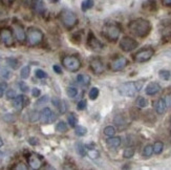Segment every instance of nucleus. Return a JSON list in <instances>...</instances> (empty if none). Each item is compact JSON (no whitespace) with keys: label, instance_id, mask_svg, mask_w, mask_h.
<instances>
[{"label":"nucleus","instance_id":"nucleus-1","mask_svg":"<svg viewBox=\"0 0 171 170\" xmlns=\"http://www.w3.org/2000/svg\"><path fill=\"white\" fill-rule=\"evenodd\" d=\"M129 31L131 32L134 36L137 37H146L151 31V24L148 20H145L142 18L132 20L128 25Z\"/></svg>","mask_w":171,"mask_h":170},{"label":"nucleus","instance_id":"nucleus-2","mask_svg":"<svg viewBox=\"0 0 171 170\" xmlns=\"http://www.w3.org/2000/svg\"><path fill=\"white\" fill-rule=\"evenodd\" d=\"M143 81L138 82H127L124 84H121L119 86L118 90L120 95L124 97H133L138 91L141 90L142 86H143Z\"/></svg>","mask_w":171,"mask_h":170},{"label":"nucleus","instance_id":"nucleus-3","mask_svg":"<svg viewBox=\"0 0 171 170\" xmlns=\"http://www.w3.org/2000/svg\"><path fill=\"white\" fill-rule=\"evenodd\" d=\"M60 20L63 23V25L71 30L74 27H76L78 23V17L71 10H63L60 13Z\"/></svg>","mask_w":171,"mask_h":170},{"label":"nucleus","instance_id":"nucleus-4","mask_svg":"<svg viewBox=\"0 0 171 170\" xmlns=\"http://www.w3.org/2000/svg\"><path fill=\"white\" fill-rule=\"evenodd\" d=\"M63 66L69 71H77L81 67L80 59L76 56H66L62 59Z\"/></svg>","mask_w":171,"mask_h":170},{"label":"nucleus","instance_id":"nucleus-5","mask_svg":"<svg viewBox=\"0 0 171 170\" xmlns=\"http://www.w3.org/2000/svg\"><path fill=\"white\" fill-rule=\"evenodd\" d=\"M121 30L118 24L115 23H109L104 27V35L109 41H117L120 37Z\"/></svg>","mask_w":171,"mask_h":170},{"label":"nucleus","instance_id":"nucleus-6","mask_svg":"<svg viewBox=\"0 0 171 170\" xmlns=\"http://www.w3.org/2000/svg\"><path fill=\"white\" fill-rule=\"evenodd\" d=\"M27 40L31 45H38L43 40V33L37 27H30L27 31Z\"/></svg>","mask_w":171,"mask_h":170},{"label":"nucleus","instance_id":"nucleus-7","mask_svg":"<svg viewBox=\"0 0 171 170\" xmlns=\"http://www.w3.org/2000/svg\"><path fill=\"white\" fill-rule=\"evenodd\" d=\"M153 54H154V51L152 48H144V50H141L140 51H138L137 54L133 56V60L138 63H144L147 62L148 60L152 58Z\"/></svg>","mask_w":171,"mask_h":170},{"label":"nucleus","instance_id":"nucleus-8","mask_svg":"<svg viewBox=\"0 0 171 170\" xmlns=\"http://www.w3.org/2000/svg\"><path fill=\"white\" fill-rule=\"evenodd\" d=\"M138 46V42L130 37H124L120 41V47L124 51H131Z\"/></svg>","mask_w":171,"mask_h":170},{"label":"nucleus","instance_id":"nucleus-9","mask_svg":"<svg viewBox=\"0 0 171 170\" xmlns=\"http://www.w3.org/2000/svg\"><path fill=\"white\" fill-rule=\"evenodd\" d=\"M56 118L57 117L55 116V114H53V111L48 107L43 108L40 112V121L42 124H50L51 122L56 120Z\"/></svg>","mask_w":171,"mask_h":170},{"label":"nucleus","instance_id":"nucleus-10","mask_svg":"<svg viewBox=\"0 0 171 170\" xmlns=\"http://www.w3.org/2000/svg\"><path fill=\"white\" fill-rule=\"evenodd\" d=\"M0 39L3 42V44L8 47L12 46L14 43L13 34H12V32L8 30V28H2V30L0 31Z\"/></svg>","mask_w":171,"mask_h":170},{"label":"nucleus","instance_id":"nucleus-11","mask_svg":"<svg viewBox=\"0 0 171 170\" xmlns=\"http://www.w3.org/2000/svg\"><path fill=\"white\" fill-rule=\"evenodd\" d=\"M127 64H128V61H127L125 57H118V58H115L114 61L111 62L110 68L115 71H120L122 70H124Z\"/></svg>","mask_w":171,"mask_h":170},{"label":"nucleus","instance_id":"nucleus-12","mask_svg":"<svg viewBox=\"0 0 171 170\" xmlns=\"http://www.w3.org/2000/svg\"><path fill=\"white\" fill-rule=\"evenodd\" d=\"M89 65H90L91 71L95 75H101L102 73H104V70H105V66H104L103 62L98 58L92 59L90 63H89Z\"/></svg>","mask_w":171,"mask_h":170},{"label":"nucleus","instance_id":"nucleus-13","mask_svg":"<svg viewBox=\"0 0 171 170\" xmlns=\"http://www.w3.org/2000/svg\"><path fill=\"white\" fill-rule=\"evenodd\" d=\"M87 43H88L89 47L92 48L94 51H102L103 50V44L97 38H95V35L91 33V32L89 33V35H88Z\"/></svg>","mask_w":171,"mask_h":170},{"label":"nucleus","instance_id":"nucleus-14","mask_svg":"<svg viewBox=\"0 0 171 170\" xmlns=\"http://www.w3.org/2000/svg\"><path fill=\"white\" fill-rule=\"evenodd\" d=\"M14 28V33L16 35V38L19 42H24L27 39V34H25L24 30H23L22 25H20L19 23H14L13 24Z\"/></svg>","mask_w":171,"mask_h":170},{"label":"nucleus","instance_id":"nucleus-15","mask_svg":"<svg viewBox=\"0 0 171 170\" xmlns=\"http://www.w3.org/2000/svg\"><path fill=\"white\" fill-rule=\"evenodd\" d=\"M27 103H28V100L25 96H17L14 98V107H15L17 110H21Z\"/></svg>","mask_w":171,"mask_h":170},{"label":"nucleus","instance_id":"nucleus-16","mask_svg":"<svg viewBox=\"0 0 171 170\" xmlns=\"http://www.w3.org/2000/svg\"><path fill=\"white\" fill-rule=\"evenodd\" d=\"M160 90H161L160 84H159V83H156V82H151V83H149V84L146 86L145 93H146V95H148V96H153V95L158 94Z\"/></svg>","mask_w":171,"mask_h":170},{"label":"nucleus","instance_id":"nucleus-17","mask_svg":"<svg viewBox=\"0 0 171 170\" xmlns=\"http://www.w3.org/2000/svg\"><path fill=\"white\" fill-rule=\"evenodd\" d=\"M51 103L54 104L55 107L58 108V110H59L60 114H64V112L66 111V109H67L66 103L63 100H60L59 98H53V100H51Z\"/></svg>","mask_w":171,"mask_h":170},{"label":"nucleus","instance_id":"nucleus-18","mask_svg":"<svg viewBox=\"0 0 171 170\" xmlns=\"http://www.w3.org/2000/svg\"><path fill=\"white\" fill-rule=\"evenodd\" d=\"M41 160L37 155H31L28 157V165L32 169H39L41 167Z\"/></svg>","mask_w":171,"mask_h":170},{"label":"nucleus","instance_id":"nucleus-19","mask_svg":"<svg viewBox=\"0 0 171 170\" xmlns=\"http://www.w3.org/2000/svg\"><path fill=\"white\" fill-rule=\"evenodd\" d=\"M154 108H155V111L158 112L159 114H165V111H166V109H167V106L165 104L164 99H159L156 101L154 103Z\"/></svg>","mask_w":171,"mask_h":170},{"label":"nucleus","instance_id":"nucleus-20","mask_svg":"<svg viewBox=\"0 0 171 170\" xmlns=\"http://www.w3.org/2000/svg\"><path fill=\"white\" fill-rule=\"evenodd\" d=\"M106 144L110 148H117L121 145V138L120 137H109V139L106 140Z\"/></svg>","mask_w":171,"mask_h":170},{"label":"nucleus","instance_id":"nucleus-21","mask_svg":"<svg viewBox=\"0 0 171 170\" xmlns=\"http://www.w3.org/2000/svg\"><path fill=\"white\" fill-rule=\"evenodd\" d=\"M90 80H91L90 76H89V75H85V74L79 75V76L77 77L78 83L82 86H87L89 83H90Z\"/></svg>","mask_w":171,"mask_h":170},{"label":"nucleus","instance_id":"nucleus-22","mask_svg":"<svg viewBox=\"0 0 171 170\" xmlns=\"http://www.w3.org/2000/svg\"><path fill=\"white\" fill-rule=\"evenodd\" d=\"M34 7V10L39 14H43L45 12V7L42 0H34L33 7Z\"/></svg>","mask_w":171,"mask_h":170},{"label":"nucleus","instance_id":"nucleus-23","mask_svg":"<svg viewBox=\"0 0 171 170\" xmlns=\"http://www.w3.org/2000/svg\"><path fill=\"white\" fill-rule=\"evenodd\" d=\"M76 151L80 157H86L87 155V147L84 145L83 143L78 142L76 143Z\"/></svg>","mask_w":171,"mask_h":170},{"label":"nucleus","instance_id":"nucleus-24","mask_svg":"<svg viewBox=\"0 0 171 170\" xmlns=\"http://www.w3.org/2000/svg\"><path fill=\"white\" fill-rule=\"evenodd\" d=\"M94 4H95L94 0H84L82 2V4H81V8H82L83 12H86L87 10H89V8H91L94 7Z\"/></svg>","mask_w":171,"mask_h":170},{"label":"nucleus","instance_id":"nucleus-25","mask_svg":"<svg viewBox=\"0 0 171 170\" xmlns=\"http://www.w3.org/2000/svg\"><path fill=\"white\" fill-rule=\"evenodd\" d=\"M86 132H87V129H86V127H84V126H81V125L75 126V134H76L78 137H83V135L86 134Z\"/></svg>","mask_w":171,"mask_h":170},{"label":"nucleus","instance_id":"nucleus-26","mask_svg":"<svg viewBox=\"0 0 171 170\" xmlns=\"http://www.w3.org/2000/svg\"><path fill=\"white\" fill-rule=\"evenodd\" d=\"M67 122L71 127H75L78 123V118L75 114H69L67 116Z\"/></svg>","mask_w":171,"mask_h":170},{"label":"nucleus","instance_id":"nucleus-27","mask_svg":"<svg viewBox=\"0 0 171 170\" xmlns=\"http://www.w3.org/2000/svg\"><path fill=\"white\" fill-rule=\"evenodd\" d=\"M135 104H137L138 107L140 108H145L147 105H148V101H147L146 98H143V97H139L137 101H135Z\"/></svg>","mask_w":171,"mask_h":170},{"label":"nucleus","instance_id":"nucleus-28","mask_svg":"<svg viewBox=\"0 0 171 170\" xmlns=\"http://www.w3.org/2000/svg\"><path fill=\"white\" fill-rule=\"evenodd\" d=\"M67 129H68L67 124L65 122H63V121H60V122L56 125V130L58 132H65V131H67Z\"/></svg>","mask_w":171,"mask_h":170},{"label":"nucleus","instance_id":"nucleus-29","mask_svg":"<svg viewBox=\"0 0 171 170\" xmlns=\"http://www.w3.org/2000/svg\"><path fill=\"white\" fill-rule=\"evenodd\" d=\"M7 63L8 64L10 67L13 68V70H17V68H18V66H19L18 60L15 59V58H7Z\"/></svg>","mask_w":171,"mask_h":170},{"label":"nucleus","instance_id":"nucleus-30","mask_svg":"<svg viewBox=\"0 0 171 170\" xmlns=\"http://www.w3.org/2000/svg\"><path fill=\"white\" fill-rule=\"evenodd\" d=\"M31 75V67L30 66H24L22 67L21 71H20V76H21L22 79H27Z\"/></svg>","mask_w":171,"mask_h":170},{"label":"nucleus","instance_id":"nucleus-31","mask_svg":"<svg viewBox=\"0 0 171 170\" xmlns=\"http://www.w3.org/2000/svg\"><path fill=\"white\" fill-rule=\"evenodd\" d=\"M164 148V144L162 142H155L154 145H153V152L155 154H160L162 151H163Z\"/></svg>","mask_w":171,"mask_h":170},{"label":"nucleus","instance_id":"nucleus-32","mask_svg":"<svg viewBox=\"0 0 171 170\" xmlns=\"http://www.w3.org/2000/svg\"><path fill=\"white\" fill-rule=\"evenodd\" d=\"M153 153V146L152 145H146L145 146V148H144V151H143V154H144V157L145 158H149V157H151Z\"/></svg>","mask_w":171,"mask_h":170},{"label":"nucleus","instance_id":"nucleus-33","mask_svg":"<svg viewBox=\"0 0 171 170\" xmlns=\"http://www.w3.org/2000/svg\"><path fill=\"white\" fill-rule=\"evenodd\" d=\"M133 155H134V148H132V147H127L123 152V157L126 158H132Z\"/></svg>","mask_w":171,"mask_h":170},{"label":"nucleus","instance_id":"nucleus-34","mask_svg":"<svg viewBox=\"0 0 171 170\" xmlns=\"http://www.w3.org/2000/svg\"><path fill=\"white\" fill-rule=\"evenodd\" d=\"M115 134V129L114 126H107L104 128V134L107 137H114Z\"/></svg>","mask_w":171,"mask_h":170},{"label":"nucleus","instance_id":"nucleus-35","mask_svg":"<svg viewBox=\"0 0 171 170\" xmlns=\"http://www.w3.org/2000/svg\"><path fill=\"white\" fill-rule=\"evenodd\" d=\"M66 94L69 98H75L78 95V89L76 87H67Z\"/></svg>","mask_w":171,"mask_h":170},{"label":"nucleus","instance_id":"nucleus-36","mask_svg":"<svg viewBox=\"0 0 171 170\" xmlns=\"http://www.w3.org/2000/svg\"><path fill=\"white\" fill-rule=\"evenodd\" d=\"M30 120H31V122H33V123L40 120V112L37 111V110H33L31 114V116H30Z\"/></svg>","mask_w":171,"mask_h":170},{"label":"nucleus","instance_id":"nucleus-37","mask_svg":"<svg viewBox=\"0 0 171 170\" xmlns=\"http://www.w3.org/2000/svg\"><path fill=\"white\" fill-rule=\"evenodd\" d=\"M159 76H160L161 79H163V80H165V81H167V80L170 79L171 74H170V71H168V70H161L160 73H159Z\"/></svg>","mask_w":171,"mask_h":170},{"label":"nucleus","instance_id":"nucleus-38","mask_svg":"<svg viewBox=\"0 0 171 170\" xmlns=\"http://www.w3.org/2000/svg\"><path fill=\"white\" fill-rule=\"evenodd\" d=\"M99 96V89L97 87H92L90 89V91H89V98H90L91 100H95Z\"/></svg>","mask_w":171,"mask_h":170},{"label":"nucleus","instance_id":"nucleus-39","mask_svg":"<svg viewBox=\"0 0 171 170\" xmlns=\"http://www.w3.org/2000/svg\"><path fill=\"white\" fill-rule=\"evenodd\" d=\"M7 83L5 81H1L0 82V98L3 97L4 93L7 91Z\"/></svg>","mask_w":171,"mask_h":170},{"label":"nucleus","instance_id":"nucleus-40","mask_svg":"<svg viewBox=\"0 0 171 170\" xmlns=\"http://www.w3.org/2000/svg\"><path fill=\"white\" fill-rule=\"evenodd\" d=\"M114 121H115V123L117 124V125H119V126H122L124 123H125V120H124L123 116H121V114H118V116H115Z\"/></svg>","mask_w":171,"mask_h":170},{"label":"nucleus","instance_id":"nucleus-41","mask_svg":"<svg viewBox=\"0 0 171 170\" xmlns=\"http://www.w3.org/2000/svg\"><path fill=\"white\" fill-rule=\"evenodd\" d=\"M48 96H43L42 98H40V99L36 102V105H44L46 103L48 102Z\"/></svg>","mask_w":171,"mask_h":170},{"label":"nucleus","instance_id":"nucleus-42","mask_svg":"<svg viewBox=\"0 0 171 170\" xmlns=\"http://www.w3.org/2000/svg\"><path fill=\"white\" fill-rule=\"evenodd\" d=\"M35 74H36V77L39 78V79H44V78L47 77V74H46L45 71L42 70H37Z\"/></svg>","mask_w":171,"mask_h":170},{"label":"nucleus","instance_id":"nucleus-43","mask_svg":"<svg viewBox=\"0 0 171 170\" xmlns=\"http://www.w3.org/2000/svg\"><path fill=\"white\" fill-rule=\"evenodd\" d=\"M86 105H87V103H86L85 100H81L79 103H78L77 105V109L78 110H84V109L86 108Z\"/></svg>","mask_w":171,"mask_h":170},{"label":"nucleus","instance_id":"nucleus-44","mask_svg":"<svg viewBox=\"0 0 171 170\" xmlns=\"http://www.w3.org/2000/svg\"><path fill=\"white\" fill-rule=\"evenodd\" d=\"M16 97V93L14 89H7V100H11V99H14Z\"/></svg>","mask_w":171,"mask_h":170},{"label":"nucleus","instance_id":"nucleus-45","mask_svg":"<svg viewBox=\"0 0 171 170\" xmlns=\"http://www.w3.org/2000/svg\"><path fill=\"white\" fill-rule=\"evenodd\" d=\"M87 154L91 158H98L99 157V152H98L95 149H89V150L87 151Z\"/></svg>","mask_w":171,"mask_h":170},{"label":"nucleus","instance_id":"nucleus-46","mask_svg":"<svg viewBox=\"0 0 171 170\" xmlns=\"http://www.w3.org/2000/svg\"><path fill=\"white\" fill-rule=\"evenodd\" d=\"M164 101H165V104H166L167 108H170L171 107V93L165 96Z\"/></svg>","mask_w":171,"mask_h":170},{"label":"nucleus","instance_id":"nucleus-47","mask_svg":"<svg viewBox=\"0 0 171 170\" xmlns=\"http://www.w3.org/2000/svg\"><path fill=\"white\" fill-rule=\"evenodd\" d=\"M19 87H20V89H21V90L23 91V93H27L28 89H30V88H28V86H27V84H25L24 82H20V83H19Z\"/></svg>","mask_w":171,"mask_h":170},{"label":"nucleus","instance_id":"nucleus-48","mask_svg":"<svg viewBox=\"0 0 171 170\" xmlns=\"http://www.w3.org/2000/svg\"><path fill=\"white\" fill-rule=\"evenodd\" d=\"M40 94H41V91H40V89H39V88L34 87L33 89H32V95H33V97L38 98V97L40 96Z\"/></svg>","mask_w":171,"mask_h":170},{"label":"nucleus","instance_id":"nucleus-49","mask_svg":"<svg viewBox=\"0 0 171 170\" xmlns=\"http://www.w3.org/2000/svg\"><path fill=\"white\" fill-rule=\"evenodd\" d=\"M14 169H16V170H19V169H23V170H27V167L24 165L23 163H20V164H18L17 166H15L14 167Z\"/></svg>","mask_w":171,"mask_h":170},{"label":"nucleus","instance_id":"nucleus-50","mask_svg":"<svg viewBox=\"0 0 171 170\" xmlns=\"http://www.w3.org/2000/svg\"><path fill=\"white\" fill-rule=\"evenodd\" d=\"M53 70H55V73H57L58 75L62 74V70H61V67H60L59 65H54L53 66Z\"/></svg>","mask_w":171,"mask_h":170},{"label":"nucleus","instance_id":"nucleus-51","mask_svg":"<svg viewBox=\"0 0 171 170\" xmlns=\"http://www.w3.org/2000/svg\"><path fill=\"white\" fill-rule=\"evenodd\" d=\"M28 143H30L31 145H37L39 142L36 138H30V139H28Z\"/></svg>","mask_w":171,"mask_h":170},{"label":"nucleus","instance_id":"nucleus-52","mask_svg":"<svg viewBox=\"0 0 171 170\" xmlns=\"http://www.w3.org/2000/svg\"><path fill=\"white\" fill-rule=\"evenodd\" d=\"M2 76L4 78H10V71L7 70H2Z\"/></svg>","mask_w":171,"mask_h":170},{"label":"nucleus","instance_id":"nucleus-53","mask_svg":"<svg viewBox=\"0 0 171 170\" xmlns=\"http://www.w3.org/2000/svg\"><path fill=\"white\" fill-rule=\"evenodd\" d=\"M162 2H163V4L166 5V7L171 5V0H162Z\"/></svg>","mask_w":171,"mask_h":170},{"label":"nucleus","instance_id":"nucleus-54","mask_svg":"<svg viewBox=\"0 0 171 170\" xmlns=\"http://www.w3.org/2000/svg\"><path fill=\"white\" fill-rule=\"evenodd\" d=\"M1 2L3 3L4 5H7V7H8V5H11V0H1Z\"/></svg>","mask_w":171,"mask_h":170},{"label":"nucleus","instance_id":"nucleus-55","mask_svg":"<svg viewBox=\"0 0 171 170\" xmlns=\"http://www.w3.org/2000/svg\"><path fill=\"white\" fill-rule=\"evenodd\" d=\"M2 145H3V142H2V140L0 139V147H1Z\"/></svg>","mask_w":171,"mask_h":170},{"label":"nucleus","instance_id":"nucleus-56","mask_svg":"<svg viewBox=\"0 0 171 170\" xmlns=\"http://www.w3.org/2000/svg\"><path fill=\"white\" fill-rule=\"evenodd\" d=\"M50 1H51V2H58V1H60V0H50Z\"/></svg>","mask_w":171,"mask_h":170},{"label":"nucleus","instance_id":"nucleus-57","mask_svg":"<svg viewBox=\"0 0 171 170\" xmlns=\"http://www.w3.org/2000/svg\"><path fill=\"white\" fill-rule=\"evenodd\" d=\"M170 125H171V117H170Z\"/></svg>","mask_w":171,"mask_h":170}]
</instances>
